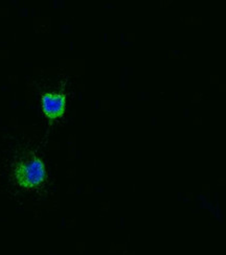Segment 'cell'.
<instances>
[{
	"label": "cell",
	"mask_w": 226,
	"mask_h": 255,
	"mask_svg": "<svg viewBox=\"0 0 226 255\" xmlns=\"http://www.w3.org/2000/svg\"><path fill=\"white\" fill-rule=\"evenodd\" d=\"M15 177L19 186L32 189L40 186L46 178V170L40 158H30L20 162L15 170Z\"/></svg>",
	"instance_id": "1"
},
{
	"label": "cell",
	"mask_w": 226,
	"mask_h": 255,
	"mask_svg": "<svg viewBox=\"0 0 226 255\" xmlns=\"http://www.w3.org/2000/svg\"><path fill=\"white\" fill-rule=\"evenodd\" d=\"M66 108V96L64 93L49 92L42 96V110L49 119H58L64 115Z\"/></svg>",
	"instance_id": "2"
}]
</instances>
